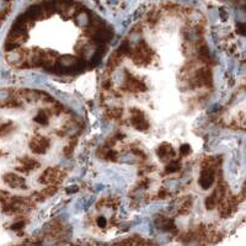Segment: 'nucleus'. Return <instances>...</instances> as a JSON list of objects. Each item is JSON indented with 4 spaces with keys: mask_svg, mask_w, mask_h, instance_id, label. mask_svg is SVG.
I'll use <instances>...</instances> for the list:
<instances>
[{
    "mask_svg": "<svg viewBox=\"0 0 246 246\" xmlns=\"http://www.w3.org/2000/svg\"><path fill=\"white\" fill-rule=\"evenodd\" d=\"M22 225H24V223L20 221V223H17V224H14L11 228H12V229H20V228H22Z\"/></svg>",
    "mask_w": 246,
    "mask_h": 246,
    "instance_id": "20",
    "label": "nucleus"
},
{
    "mask_svg": "<svg viewBox=\"0 0 246 246\" xmlns=\"http://www.w3.org/2000/svg\"><path fill=\"white\" fill-rule=\"evenodd\" d=\"M217 197H215V193L213 192L211 196H208L207 198H206V202H204V204H206V208L207 209H209V211H212V209H214L215 208V206H217Z\"/></svg>",
    "mask_w": 246,
    "mask_h": 246,
    "instance_id": "10",
    "label": "nucleus"
},
{
    "mask_svg": "<svg viewBox=\"0 0 246 246\" xmlns=\"http://www.w3.org/2000/svg\"><path fill=\"white\" fill-rule=\"evenodd\" d=\"M60 172L54 167H48L43 171V174L39 176V182L44 185H49L53 182H62V178H59Z\"/></svg>",
    "mask_w": 246,
    "mask_h": 246,
    "instance_id": "4",
    "label": "nucleus"
},
{
    "mask_svg": "<svg viewBox=\"0 0 246 246\" xmlns=\"http://www.w3.org/2000/svg\"><path fill=\"white\" fill-rule=\"evenodd\" d=\"M124 87L127 89L128 91H132V93H138V91H145V85L144 83L139 81L138 79H134L132 75H128L127 74V79H126V85Z\"/></svg>",
    "mask_w": 246,
    "mask_h": 246,
    "instance_id": "6",
    "label": "nucleus"
},
{
    "mask_svg": "<svg viewBox=\"0 0 246 246\" xmlns=\"http://www.w3.org/2000/svg\"><path fill=\"white\" fill-rule=\"evenodd\" d=\"M165 194H166V191H161V192H160V193H159V194H158V196H159V197H160V199H164V197H165Z\"/></svg>",
    "mask_w": 246,
    "mask_h": 246,
    "instance_id": "22",
    "label": "nucleus"
},
{
    "mask_svg": "<svg viewBox=\"0 0 246 246\" xmlns=\"http://www.w3.org/2000/svg\"><path fill=\"white\" fill-rule=\"evenodd\" d=\"M37 167H39V163L30 159V158H24L21 159V167H19L17 170H22V171H31V170H36Z\"/></svg>",
    "mask_w": 246,
    "mask_h": 246,
    "instance_id": "9",
    "label": "nucleus"
},
{
    "mask_svg": "<svg viewBox=\"0 0 246 246\" xmlns=\"http://www.w3.org/2000/svg\"><path fill=\"white\" fill-rule=\"evenodd\" d=\"M191 207H192V199H186L182 203V206L180 207V209H178V213L180 214H187L190 212Z\"/></svg>",
    "mask_w": 246,
    "mask_h": 246,
    "instance_id": "12",
    "label": "nucleus"
},
{
    "mask_svg": "<svg viewBox=\"0 0 246 246\" xmlns=\"http://www.w3.org/2000/svg\"><path fill=\"white\" fill-rule=\"evenodd\" d=\"M214 178H215V171H214L213 166L208 165L202 170V172H201L199 185L202 186L203 190H208L212 186V184L214 182Z\"/></svg>",
    "mask_w": 246,
    "mask_h": 246,
    "instance_id": "2",
    "label": "nucleus"
},
{
    "mask_svg": "<svg viewBox=\"0 0 246 246\" xmlns=\"http://www.w3.org/2000/svg\"><path fill=\"white\" fill-rule=\"evenodd\" d=\"M156 154H158L161 160H170L172 156L175 155V151L172 149V147L167 143H163L158 147V149H156Z\"/></svg>",
    "mask_w": 246,
    "mask_h": 246,
    "instance_id": "8",
    "label": "nucleus"
},
{
    "mask_svg": "<svg viewBox=\"0 0 246 246\" xmlns=\"http://www.w3.org/2000/svg\"><path fill=\"white\" fill-rule=\"evenodd\" d=\"M148 185H149V180H144V181H142L139 184V186H142V187H147Z\"/></svg>",
    "mask_w": 246,
    "mask_h": 246,
    "instance_id": "21",
    "label": "nucleus"
},
{
    "mask_svg": "<svg viewBox=\"0 0 246 246\" xmlns=\"http://www.w3.org/2000/svg\"><path fill=\"white\" fill-rule=\"evenodd\" d=\"M103 158L107 159V160H112V161H115V160L117 159V153L113 151L112 149H107L106 153L103 154Z\"/></svg>",
    "mask_w": 246,
    "mask_h": 246,
    "instance_id": "14",
    "label": "nucleus"
},
{
    "mask_svg": "<svg viewBox=\"0 0 246 246\" xmlns=\"http://www.w3.org/2000/svg\"><path fill=\"white\" fill-rule=\"evenodd\" d=\"M35 122L41 123V124H43V126H46V124L48 123V116L46 115V112H44V111H42V112H39V113L35 117Z\"/></svg>",
    "mask_w": 246,
    "mask_h": 246,
    "instance_id": "13",
    "label": "nucleus"
},
{
    "mask_svg": "<svg viewBox=\"0 0 246 246\" xmlns=\"http://www.w3.org/2000/svg\"><path fill=\"white\" fill-rule=\"evenodd\" d=\"M10 127H11V124H10V123L4 124V126L0 127V136H4V134H6V133L9 132V129H8V128H10Z\"/></svg>",
    "mask_w": 246,
    "mask_h": 246,
    "instance_id": "17",
    "label": "nucleus"
},
{
    "mask_svg": "<svg viewBox=\"0 0 246 246\" xmlns=\"http://www.w3.org/2000/svg\"><path fill=\"white\" fill-rule=\"evenodd\" d=\"M178 170H180V163H178L177 160H171L166 166V172H169V174L176 172Z\"/></svg>",
    "mask_w": 246,
    "mask_h": 246,
    "instance_id": "11",
    "label": "nucleus"
},
{
    "mask_svg": "<svg viewBox=\"0 0 246 246\" xmlns=\"http://www.w3.org/2000/svg\"><path fill=\"white\" fill-rule=\"evenodd\" d=\"M190 151H191V148H190L188 144H184V145L181 147V149H180V153H181L182 155H187V154H190Z\"/></svg>",
    "mask_w": 246,
    "mask_h": 246,
    "instance_id": "16",
    "label": "nucleus"
},
{
    "mask_svg": "<svg viewBox=\"0 0 246 246\" xmlns=\"http://www.w3.org/2000/svg\"><path fill=\"white\" fill-rule=\"evenodd\" d=\"M56 192H57V186H48L47 188H44L42 191V196L43 197H49V196H53Z\"/></svg>",
    "mask_w": 246,
    "mask_h": 246,
    "instance_id": "15",
    "label": "nucleus"
},
{
    "mask_svg": "<svg viewBox=\"0 0 246 246\" xmlns=\"http://www.w3.org/2000/svg\"><path fill=\"white\" fill-rule=\"evenodd\" d=\"M51 145V140L46 137H35L30 142V148L35 154H44Z\"/></svg>",
    "mask_w": 246,
    "mask_h": 246,
    "instance_id": "1",
    "label": "nucleus"
},
{
    "mask_svg": "<svg viewBox=\"0 0 246 246\" xmlns=\"http://www.w3.org/2000/svg\"><path fill=\"white\" fill-rule=\"evenodd\" d=\"M3 180L9 187H12V188H24L25 187V180L21 176H19L14 172L5 174Z\"/></svg>",
    "mask_w": 246,
    "mask_h": 246,
    "instance_id": "5",
    "label": "nucleus"
},
{
    "mask_svg": "<svg viewBox=\"0 0 246 246\" xmlns=\"http://www.w3.org/2000/svg\"><path fill=\"white\" fill-rule=\"evenodd\" d=\"M121 113H122V111H121V110H117V108H115V110H111L108 115H111L112 117H116V118H118V117L121 116Z\"/></svg>",
    "mask_w": 246,
    "mask_h": 246,
    "instance_id": "18",
    "label": "nucleus"
},
{
    "mask_svg": "<svg viewBox=\"0 0 246 246\" xmlns=\"http://www.w3.org/2000/svg\"><path fill=\"white\" fill-rule=\"evenodd\" d=\"M196 84L198 86L201 85H211L212 84V73L209 69L203 68V69H199L196 74Z\"/></svg>",
    "mask_w": 246,
    "mask_h": 246,
    "instance_id": "7",
    "label": "nucleus"
},
{
    "mask_svg": "<svg viewBox=\"0 0 246 246\" xmlns=\"http://www.w3.org/2000/svg\"><path fill=\"white\" fill-rule=\"evenodd\" d=\"M97 224H99L101 228L106 227V219H105V218H102V217H101V218H99V219H97Z\"/></svg>",
    "mask_w": 246,
    "mask_h": 246,
    "instance_id": "19",
    "label": "nucleus"
},
{
    "mask_svg": "<svg viewBox=\"0 0 246 246\" xmlns=\"http://www.w3.org/2000/svg\"><path fill=\"white\" fill-rule=\"evenodd\" d=\"M130 123L134 128H137L138 130H147L149 128V123L145 120V116L142 111L134 108L132 110V118H130Z\"/></svg>",
    "mask_w": 246,
    "mask_h": 246,
    "instance_id": "3",
    "label": "nucleus"
}]
</instances>
